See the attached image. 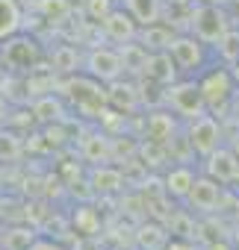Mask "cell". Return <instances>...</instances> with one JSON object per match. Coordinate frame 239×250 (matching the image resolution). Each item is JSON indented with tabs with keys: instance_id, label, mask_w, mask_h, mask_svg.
I'll return each mask as SVG.
<instances>
[{
	"instance_id": "7402d4cb",
	"label": "cell",
	"mask_w": 239,
	"mask_h": 250,
	"mask_svg": "<svg viewBox=\"0 0 239 250\" xmlns=\"http://www.w3.org/2000/svg\"><path fill=\"white\" fill-rule=\"evenodd\" d=\"M27 250H68V247H62L59 241H50V238H36Z\"/></svg>"
},
{
	"instance_id": "ac0fdd59",
	"label": "cell",
	"mask_w": 239,
	"mask_h": 250,
	"mask_svg": "<svg viewBox=\"0 0 239 250\" xmlns=\"http://www.w3.org/2000/svg\"><path fill=\"white\" fill-rule=\"evenodd\" d=\"M121 174H118L115 168H109V165H100V168H95V174H92V186H95V191H100V194H109V191H118L121 188Z\"/></svg>"
},
{
	"instance_id": "52a82bcc",
	"label": "cell",
	"mask_w": 239,
	"mask_h": 250,
	"mask_svg": "<svg viewBox=\"0 0 239 250\" xmlns=\"http://www.w3.org/2000/svg\"><path fill=\"white\" fill-rule=\"evenodd\" d=\"M224 188H227V186H221L218 180H213V177H207V174H198V180H195V186H192V191H189V197H186L183 203H186L192 212L210 215V212H215V209L221 206Z\"/></svg>"
},
{
	"instance_id": "3957f363",
	"label": "cell",
	"mask_w": 239,
	"mask_h": 250,
	"mask_svg": "<svg viewBox=\"0 0 239 250\" xmlns=\"http://www.w3.org/2000/svg\"><path fill=\"white\" fill-rule=\"evenodd\" d=\"M166 103L177 118H186V121H195V118L207 115L201 85H198V80H189V77H180L177 83H171L166 88Z\"/></svg>"
},
{
	"instance_id": "8992f818",
	"label": "cell",
	"mask_w": 239,
	"mask_h": 250,
	"mask_svg": "<svg viewBox=\"0 0 239 250\" xmlns=\"http://www.w3.org/2000/svg\"><path fill=\"white\" fill-rule=\"evenodd\" d=\"M192 33H195L201 42H207L210 47H218L221 39L230 33V27H227V21H224V12H221L215 3H201V6L195 9V15H192Z\"/></svg>"
},
{
	"instance_id": "30bf717a",
	"label": "cell",
	"mask_w": 239,
	"mask_h": 250,
	"mask_svg": "<svg viewBox=\"0 0 239 250\" xmlns=\"http://www.w3.org/2000/svg\"><path fill=\"white\" fill-rule=\"evenodd\" d=\"M39 59H42V47L33 39H21V33H18L15 39L6 42L3 62L9 68H30L33 71V65H39Z\"/></svg>"
},
{
	"instance_id": "7c38bea8",
	"label": "cell",
	"mask_w": 239,
	"mask_h": 250,
	"mask_svg": "<svg viewBox=\"0 0 239 250\" xmlns=\"http://www.w3.org/2000/svg\"><path fill=\"white\" fill-rule=\"evenodd\" d=\"M195 180H198V171H192L189 165H171L168 171H166V194L171 197V200H186L189 197V191H192V186H195Z\"/></svg>"
},
{
	"instance_id": "d6986e66",
	"label": "cell",
	"mask_w": 239,
	"mask_h": 250,
	"mask_svg": "<svg viewBox=\"0 0 239 250\" xmlns=\"http://www.w3.org/2000/svg\"><path fill=\"white\" fill-rule=\"evenodd\" d=\"M136 235H139L142 250H160V247L168 241V232H166L163 227H157V224H145Z\"/></svg>"
},
{
	"instance_id": "ffe728a7",
	"label": "cell",
	"mask_w": 239,
	"mask_h": 250,
	"mask_svg": "<svg viewBox=\"0 0 239 250\" xmlns=\"http://www.w3.org/2000/svg\"><path fill=\"white\" fill-rule=\"evenodd\" d=\"M77 65H80V56H77L74 47L62 44V47L53 50V68H59V71H77Z\"/></svg>"
},
{
	"instance_id": "5b68a950",
	"label": "cell",
	"mask_w": 239,
	"mask_h": 250,
	"mask_svg": "<svg viewBox=\"0 0 239 250\" xmlns=\"http://www.w3.org/2000/svg\"><path fill=\"white\" fill-rule=\"evenodd\" d=\"M83 71L86 77L97 80V83H118L124 74V59L121 50H112V47H92L89 56L83 59Z\"/></svg>"
},
{
	"instance_id": "5bb4252c",
	"label": "cell",
	"mask_w": 239,
	"mask_h": 250,
	"mask_svg": "<svg viewBox=\"0 0 239 250\" xmlns=\"http://www.w3.org/2000/svg\"><path fill=\"white\" fill-rule=\"evenodd\" d=\"M24 27V12L18 0H0V44L15 39Z\"/></svg>"
},
{
	"instance_id": "9a60e30c",
	"label": "cell",
	"mask_w": 239,
	"mask_h": 250,
	"mask_svg": "<svg viewBox=\"0 0 239 250\" xmlns=\"http://www.w3.org/2000/svg\"><path fill=\"white\" fill-rule=\"evenodd\" d=\"M177 74H180V71H177V65H174V59H171L168 50L148 56V68H145V77H148V80H154V83H160V85H171Z\"/></svg>"
},
{
	"instance_id": "e0dca14e",
	"label": "cell",
	"mask_w": 239,
	"mask_h": 250,
	"mask_svg": "<svg viewBox=\"0 0 239 250\" xmlns=\"http://www.w3.org/2000/svg\"><path fill=\"white\" fill-rule=\"evenodd\" d=\"M80 147H83V156H86L89 162H95V165H103V162L109 159V142H106L100 133L86 136V139L80 142Z\"/></svg>"
},
{
	"instance_id": "9c48e42d",
	"label": "cell",
	"mask_w": 239,
	"mask_h": 250,
	"mask_svg": "<svg viewBox=\"0 0 239 250\" xmlns=\"http://www.w3.org/2000/svg\"><path fill=\"white\" fill-rule=\"evenodd\" d=\"M103 36L109 39V42H115V44H133V42H139V30H142V24L127 12V9H115L103 24Z\"/></svg>"
},
{
	"instance_id": "d4e9b609",
	"label": "cell",
	"mask_w": 239,
	"mask_h": 250,
	"mask_svg": "<svg viewBox=\"0 0 239 250\" xmlns=\"http://www.w3.org/2000/svg\"><path fill=\"white\" fill-rule=\"evenodd\" d=\"M3 250H6V247H3Z\"/></svg>"
},
{
	"instance_id": "2e32d148",
	"label": "cell",
	"mask_w": 239,
	"mask_h": 250,
	"mask_svg": "<svg viewBox=\"0 0 239 250\" xmlns=\"http://www.w3.org/2000/svg\"><path fill=\"white\" fill-rule=\"evenodd\" d=\"M124 6L142 27L163 21V0H124Z\"/></svg>"
},
{
	"instance_id": "4fadbf2b",
	"label": "cell",
	"mask_w": 239,
	"mask_h": 250,
	"mask_svg": "<svg viewBox=\"0 0 239 250\" xmlns=\"http://www.w3.org/2000/svg\"><path fill=\"white\" fill-rule=\"evenodd\" d=\"M174 39H177V33L171 27H166L163 21L160 24H148V27L139 30V44L148 53H166V50H171Z\"/></svg>"
},
{
	"instance_id": "ba28073f",
	"label": "cell",
	"mask_w": 239,
	"mask_h": 250,
	"mask_svg": "<svg viewBox=\"0 0 239 250\" xmlns=\"http://www.w3.org/2000/svg\"><path fill=\"white\" fill-rule=\"evenodd\" d=\"M204 174L213 177V180H218L227 188L233 183H239V156L233 153V147L230 145H221L215 153H210L204 159Z\"/></svg>"
},
{
	"instance_id": "8fae6325",
	"label": "cell",
	"mask_w": 239,
	"mask_h": 250,
	"mask_svg": "<svg viewBox=\"0 0 239 250\" xmlns=\"http://www.w3.org/2000/svg\"><path fill=\"white\" fill-rule=\"evenodd\" d=\"M174 133H177V115L174 112H148V118H145L148 145H166Z\"/></svg>"
},
{
	"instance_id": "cb8c5ba5",
	"label": "cell",
	"mask_w": 239,
	"mask_h": 250,
	"mask_svg": "<svg viewBox=\"0 0 239 250\" xmlns=\"http://www.w3.org/2000/svg\"><path fill=\"white\" fill-rule=\"evenodd\" d=\"M230 147H233V153L239 156V139H236V142H230Z\"/></svg>"
},
{
	"instance_id": "6da1fadb",
	"label": "cell",
	"mask_w": 239,
	"mask_h": 250,
	"mask_svg": "<svg viewBox=\"0 0 239 250\" xmlns=\"http://www.w3.org/2000/svg\"><path fill=\"white\" fill-rule=\"evenodd\" d=\"M207 112H213L215 118H224V112L230 109V103L236 100V77L227 65H210L201 77H198Z\"/></svg>"
},
{
	"instance_id": "277c9868",
	"label": "cell",
	"mask_w": 239,
	"mask_h": 250,
	"mask_svg": "<svg viewBox=\"0 0 239 250\" xmlns=\"http://www.w3.org/2000/svg\"><path fill=\"white\" fill-rule=\"evenodd\" d=\"M221 139H224L221 121H218L213 112H207V115H201V118L189 121V130H186V145H189V150H192L201 162H204L210 153H215V150L221 147Z\"/></svg>"
},
{
	"instance_id": "603a6c76",
	"label": "cell",
	"mask_w": 239,
	"mask_h": 250,
	"mask_svg": "<svg viewBox=\"0 0 239 250\" xmlns=\"http://www.w3.org/2000/svg\"><path fill=\"white\" fill-rule=\"evenodd\" d=\"M6 118V103H3V97H0V121Z\"/></svg>"
},
{
	"instance_id": "7a4b0ae2",
	"label": "cell",
	"mask_w": 239,
	"mask_h": 250,
	"mask_svg": "<svg viewBox=\"0 0 239 250\" xmlns=\"http://www.w3.org/2000/svg\"><path fill=\"white\" fill-rule=\"evenodd\" d=\"M171 59L180 71V77H189V80H198L204 71H207V62H210V44L201 42L195 33L192 36H177L174 44H171Z\"/></svg>"
},
{
	"instance_id": "44dd1931",
	"label": "cell",
	"mask_w": 239,
	"mask_h": 250,
	"mask_svg": "<svg viewBox=\"0 0 239 250\" xmlns=\"http://www.w3.org/2000/svg\"><path fill=\"white\" fill-rule=\"evenodd\" d=\"M115 9H118V6L112 3V0H86V15H89L92 21H97V24H103Z\"/></svg>"
}]
</instances>
